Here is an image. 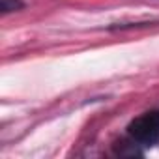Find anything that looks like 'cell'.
I'll use <instances>...</instances> for the list:
<instances>
[{
    "instance_id": "obj_2",
    "label": "cell",
    "mask_w": 159,
    "mask_h": 159,
    "mask_svg": "<svg viewBox=\"0 0 159 159\" xmlns=\"http://www.w3.org/2000/svg\"><path fill=\"white\" fill-rule=\"evenodd\" d=\"M0 8H2V13L4 15H8L10 11H17L21 8H25V2H21V0H2Z\"/></svg>"
},
{
    "instance_id": "obj_1",
    "label": "cell",
    "mask_w": 159,
    "mask_h": 159,
    "mask_svg": "<svg viewBox=\"0 0 159 159\" xmlns=\"http://www.w3.org/2000/svg\"><path fill=\"white\" fill-rule=\"evenodd\" d=\"M127 137L139 146H153L159 142V111H148L127 125Z\"/></svg>"
}]
</instances>
